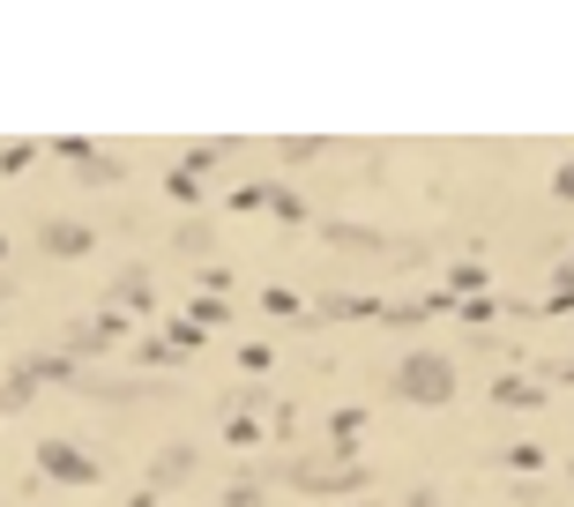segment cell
I'll list each match as a JSON object with an SVG mask.
<instances>
[{"label": "cell", "mask_w": 574, "mask_h": 507, "mask_svg": "<svg viewBox=\"0 0 574 507\" xmlns=\"http://www.w3.org/2000/svg\"><path fill=\"white\" fill-rule=\"evenodd\" d=\"M396 396H403V404H448V396H455V366L441 351L403 358V366H396Z\"/></svg>", "instance_id": "cell-1"}, {"label": "cell", "mask_w": 574, "mask_h": 507, "mask_svg": "<svg viewBox=\"0 0 574 507\" xmlns=\"http://www.w3.org/2000/svg\"><path fill=\"white\" fill-rule=\"evenodd\" d=\"M38 239H46V254H82V247H90V231H82V225H60V217H52Z\"/></svg>", "instance_id": "cell-2"}, {"label": "cell", "mask_w": 574, "mask_h": 507, "mask_svg": "<svg viewBox=\"0 0 574 507\" xmlns=\"http://www.w3.org/2000/svg\"><path fill=\"white\" fill-rule=\"evenodd\" d=\"M187 470H195V448H165V456H157V485L187 478Z\"/></svg>", "instance_id": "cell-3"}, {"label": "cell", "mask_w": 574, "mask_h": 507, "mask_svg": "<svg viewBox=\"0 0 574 507\" xmlns=\"http://www.w3.org/2000/svg\"><path fill=\"white\" fill-rule=\"evenodd\" d=\"M225 507H261V493H254V485H231V493H225Z\"/></svg>", "instance_id": "cell-4"}]
</instances>
